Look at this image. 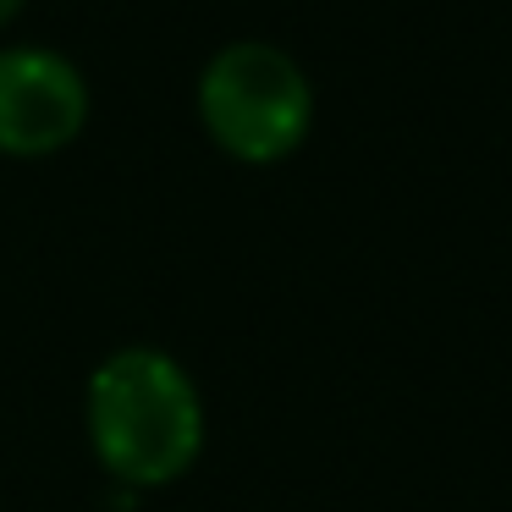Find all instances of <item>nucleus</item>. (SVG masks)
Masks as SVG:
<instances>
[{
    "mask_svg": "<svg viewBox=\"0 0 512 512\" xmlns=\"http://www.w3.org/2000/svg\"><path fill=\"white\" fill-rule=\"evenodd\" d=\"M89 446L127 490H160L204 452V402L193 375L160 347H116L83 397Z\"/></svg>",
    "mask_w": 512,
    "mask_h": 512,
    "instance_id": "obj_1",
    "label": "nucleus"
},
{
    "mask_svg": "<svg viewBox=\"0 0 512 512\" xmlns=\"http://www.w3.org/2000/svg\"><path fill=\"white\" fill-rule=\"evenodd\" d=\"M89 111L94 94L72 56L45 45L0 50V155L6 160L61 155L89 127Z\"/></svg>",
    "mask_w": 512,
    "mask_h": 512,
    "instance_id": "obj_3",
    "label": "nucleus"
},
{
    "mask_svg": "<svg viewBox=\"0 0 512 512\" xmlns=\"http://www.w3.org/2000/svg\"><path fill=\"white\" fill-rule=\"evenodd\" d=\"M199 122L221 155L276 166L314 127V83L270 39H232L199 72Z\"/></svg>",
    "mask_w": 512,
    "mask_h": 512,
    "instance_id": "obj_2",
    "label": "nucleus"
},
{
    "mask_svg": "<svg viewBox=\"0 0 512 512\" xmlns=\"http://www.w3.org/2000/svg\"><path fill=\"white\" fill-rule=\"evenodd\" d=\"M23 6H28V0H0V28L12 23V17H17V12H23Z\"/></svg>",
    "mask_w": 512,
    "mask_h": 512,
    "instance_id": "obj_4",
    "label": "nucleus"
}]
</instances>
